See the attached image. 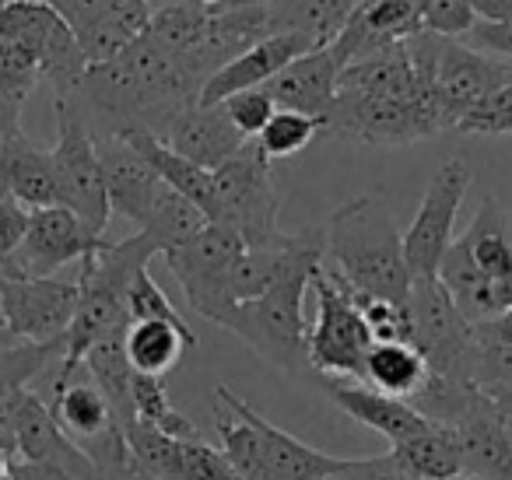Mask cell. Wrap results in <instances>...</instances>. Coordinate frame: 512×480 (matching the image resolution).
Here are the masks:
<instances>
[{
    "mask_svg": "<svg viewBox=\"0 0 512 480\" xmlns=\"http://www.w3.org/2000/svg\"><path fill=\"white\" fill-rule=\"evenodd\" d=\"M0 193L25 207V211H39V207L57 204V179H53V158L46 148H39L25 130H15L4 144L0 155Z\"/></svg>",
    "mask_w": 512,
    "mask_h": 480,
    "instance_id": "obj_24",
    "label": "cell"
},
{
    "mask_svg": "<svg viewBox=\"0 0 512 480\" xmlns=\"http://www.w3.org/2000/svg\"><path fill=\"white\" fill-rule=\"evenodd\" d=\"M463 134H512V85H502L460 120Z\"/></svg>",
    "mask_w": 512,
    "mask_h": 480,
    "instance_id": "obj_42",
    "label": "cell"
},
{
    "mask_svg": "<svg viewBox=\"0 0 512 480\" xmlns=\"http://www.w3.org/2000/svg\"><path fill=\"white\" fill-rule=\"evenodd\" d=\"M323 267L348 295L400 305L411 295L404 235L379 197H355L330 214L323 225Z\"/></svg>",
    "mask_w": 512,
    "mask_h": 480,
    "instance_id": "obj_2",
    "label": "cell"
},
{
    "mask_svg": "<svg viewBox=\"0 0 512 480\" xmlns=\"http://www.w3.org/2000/svg\"><path fill=\"white\" fill-rule=\"evenodd\" d=\"M81 368L92 375V382L99 386V393L106 396L109 410H113L116 424L127 431L130 424L137 421V414H134V400H130L134 368H130L127 351H123V333L120 337L99 340V344L81 358Z\"/></svg>",
    "mask_w": 512,
    "mask_h": 480,
    "instance_id": "obj_30",
    "label": "cell"
},
{
    "mask_svg": "<svg viewBox=\"0 0 512 480\" xmlns=\"http://www.w3.org/2000/svg\"><path fill=\"white\" fill-rule=\"evenodd\" d=\"M4 326L22 344H64L78 312V281L60 277H18L0 270Z\"/></svg>",
    "mask_w": 512,
    "mask_h": 480,
    "instance_id": "obj_13",
    "label": "cell"
},
{
    "mask_svg": "<svg viewBox=\"0 0 512 480\" xmlns=\"http://www.w3.org/2000/svg\"><path fill=\"white\" fill-rule=\"evenodd\" d=\"M25 228H29V211H25L18 200L0 193V260H8V256L22 246Z\"/></svg>",
    "mask_w": 512,
    "mask_h": 480,
    "instance_id": "obj_47",
    "label": "cell"
},
{
    "mask_svg": "<svg viewBox=\"0 0 512 480\" xmlns=\"http://www.w3.org/2000/svg\"><path fill=\"white\" fill-rule=\"evenodd\" d=\"M421 25L442 39H463L477 25L470 0H421Z\"/></svg>",
    "mask_w": 512,
    "mask_h": 480,
    "instance_id": "obj_40",
    "label": "cell"
},
{
    "mask_svg": "<svg viewBox=\"0 0 512 480\" xmlns=\"http://www.w3.org/2000/svg\"><path fill=\"white\" fill-rule=\"evenodd\" d=\"M439 109L421 88L414 95H351L337 92L323 116V137H348L362 144H411L439 134Z\"/></svg>",
    "mask_w": 512,
    "mask_h": 480,
    "instance_id": "obj_6",
    "label": "cell"
},
{
    "mask_svg": "<svg viewBox=\"0 0 512 480\" xmlns=\"http://www.w3.org/2000/svg\"><path fill=\"white\" fill-rule=\"evenodd\" d=\"M15 449L22 463L46 466V470H57L71 480H99L92 459L57 424L50 403L32 389L15 396Z\"/></svg>",
    "mask_w": 512,
    "mask_h": 480,
    "instance_id": "obj_16",
    "label": "cell"
},
{
    "mask_svg": "<svg viewBox=\"0 0 512 480\" xmlns=\"http://www.w3.org/2000/svg\"><path fill=\"white\" fill-rule=\"evenodd\" d=\"M4 337H11V333H8V326H4V309H0V340Z\"/></svg>",
    "mask_w": 512,
    "mask_h": 480,
    "instance_id": "obj_55",
    "label": "cell"
},
{
    "mask_svg": "<svg viewBox=\"0 0 512 480\" xmlns=\"http://www.w3.org/2000/svg\"><path fill=\"white\" fill-rule=\"evenodd\" d=\"M127 312H130V323H141V319H151V323H169V326H176L186 340L197 344V333H193L190 323L179 316V309L169 302V295L158 288V281L148 274V270H141V274L134 277V284H130Z\"/></svg>",
    "mask_w": 512,
    "mask_h": 480,
    "instance_id": "obj_36",
    "label": "cell"
},
{
    "mask_svg": "<svg viewBox=\"0 0 512 480\" xmlns=\"http://www.w3.org/2000/svg\"><path fill=\"white\" fill-rule=\"evenodd\" d=\"M95 151H99L102 179H106L109 211L123 214V218L141 228L148 221V214L155 211L158 200L169 193V186L158 179V172L123 137L95 141Z\"/></svg>",
    "mask_w": 512,
    "mask_h": 480,
    "instance_id": "obj_17",
    "label": "cell"
},
{
    "mask_svg": "<svg viewBox=\"0 0 512 480\" xmlns=\"http://www.w3.org/2000/svg\"><path fill=\"white\" fill-rule=\"evenodd\" d=\"M246 242L225 225H207L190 242L162 253L169 274L179 281L186 295V305L207 323H218L235 309L225 298V274L235 260L242 256Z\"/></svg>",
    "mask_w": 512,
    "mask_h": 480,
    "instance_id": "obj_12",
    "label": "cell"
},
{
    "mask_svg": "<svg viewBox=\"0 0 512 480\" xmlns=\"http://www.w3.org/2000/svg\"><path fill=\"white\" fill-rule=\"evenodd\" d=\"M327 480H411V477L386 452V456H372V459H344L341 470L330 473Z\"/></svg>",
    "mask_w": 512,
    "mask_h": 480,
    "instance_id": "obj_45",
    "label": "cell"
},
{
    "mask_svg": "<svg viewBox=\"0 0 512 480\" xmlns=\"http://www.w3.org/2000/svg\"><path fill=\"white\" fill-rule=\"evenodd\" d=\"M15 130H22V106L0 102V155H4V144H8V137L15 134Z\"/></svg>",
    "mask_w": 512,
    "mask_h": 480,
    "instance_id": "obj_50",
    "label": "cell"
},
{
    "mask_svg": "<svg viewBox=\"0 0 512 480\" xmlns=\"http://www.w3.org/2000/svg\"><path fill=\"white\" fill-rule=\"evenodd\" d=\"M428 365L411 344H372L369 358H365V379L362 386L379 389L386 396H414L428 382Z\"/></svg>",
    "mask_w": 512,
    "mask_h": 480,
    "instance_id": "obj_31",
    "label": "cell"
},
{
    "mask_svg": "<svg viewBox=\"0 0 512 480\" xmlns=\"http://www.w3.org/2000/svg\"><path fill=\"white\" fill-rule=\"evenodd\" d=\"M11 463H15V459H11L8 452H0V480L11 477Z\"/></svg>",
    "mask_w": 512,
    "mask_h": 480,
    "instance_id": "obj_54",
    "label": "cell"
},
{
    "mask_svg": "<svg viewBox=\"0 0 512 480\" xmlns=\"http://www.w3.org/2000/svg\"><path fill=\"white\" fill-rule=\"evenodd\" d=\"M390 459L411 480H449L463 473L460 438L446 424H428L421 435L393 445Z\"/></svg>",
    "mask_w": 512,
    "mask_h": 480,
    "instance_id": "obj_28",
    "label": "cell"
},
{
    "mask_svg": "<svg viewBox=\"0 0 512 480\" xmlns=\"http://www.w3.org/2000/svg\"><path fill=\"white\" fill-rule=\"evenodd\" d=\"M4 4H8V0H0V11H4Z\"/></svg>",
    "mask_w": 512,
    "mask_h": 480,
    "instance_id": "obj_57",
    "label": "cell"
},
{
    "mask_svg": "<svg viewBox=\"0 0 512 480\" xmlns=\"http://www.w3.org/2000/svg\"><path fill=\"white\" fill-rule=\"evenodd\" d=\"M453 431L460 438L463 473L467 477L512 480V428L498 417V410L491 407L484 389Z\"/></svg>",
    "mask_w": 512,
    "mask_h": 480,
    "instance_id": "obj_21",
    "label": "cell"
},
{
    "mask_svg": "<svg viewBox=\"0 0 512 480\" xmlns=\"http://www.w3.org/2000/svg\"><path fill=\"white\" fill-rule=\"evenodd\" d=\"M470 183H474V169L463 158H446L432 172L418 214L404 232V263L411 281L439 277V263L446 249L453 246L456 214H460Z\"/></svg>",
    "mask_w": 512,
    "mask_h": 480,
    "instance_id": "obj_10",
    "label": "cell"
},
{
    "mask_svg": "<svg viewBox=\"0 0 512 480\" xmlns=\"http://www.w3.org/2000/svg\"><path fill=\"white\" fill-rule=\"evenodd\" d=\"M158 246L144 232H134L123 242H106L99 253L81 260L78 277V312L71 319V330L64 337V358L53 375V389L67 386L81 372V358L99 340L120 337L130 326L127 291L141 270H148Z\"/></svg>",
    "mask_w": 512,
    "mask_h": 480,
    "instance_id": "obj_3",
    "label": "cell"
},
{
    "mask_svg": "<svg viewBox=\"0 0 512 480\" xmlns=\"http://www.w3.org/2000/svg\"><path fill=\"white\" fill-rule=\"evenodd\" d=\"M11 480H71V477H64V473H57V470H46V466H32V463L15 459V463H11Z\"/></svg>",
    "mask_w": 512,
    "mask_h": 480,
    "instance_id": "obj_51",
    "label": "cell"
},
{
    "mask_svg": "<svg viewBox=\"0 0 512 480\" xmlns=\"http://www.w3.org/2000/svg\"><path fill=\"white\" fill-rule=\"evenodd\" d=\"M249 421H253L256 445H260L253 480H327L330 473H337L344 466L341 456L313 449L302 438L288 435L285 428L260 417L253 407H249Z\"/></svg>",
    "mask_w": 512,
    "mask_h": 480,
    "instance_id": "obj_22",
    "label": "cell"
},
{
    "mask_svg": "<svg viewBox=\"0 0 512 480\" xmlns=\"http://www.w3.org/2000/svg\"><path fill=\"white\" fill-rule=\"evenodd\" d=\"M484 396L491 400V407L498 410L505 424L512 428V386H495V389H484Z\"/></svg>",
    "mask_w": 512,
    "mask_h": 480,
    "instance_id": "obj_52",
    "label": "cell"
},
{
    "mask_svg": "<svg viewBox=\"0 0 512 480\" xmlns=\"http://www.w3.org/2000/svg\"><path fill=\"white\" fill-rule=\"evenodd\" d=\"M214 176V218L211 225H225L246 242V249L278 242L281 193L271 176V158L256 141H246Z\"/></svg>",
    "mask_w": 512,
    "mask_h": 480,
    "instance_id": "obj_5",
    "label": "cell"
},
{
    "mask_svg": "<svg viewBox=\"0 0 512 480\" xmlns=\"http://www.w3.org/2000/svg\"><path fill=\"white\" fill-rule=\"evenodd\" d=\"M362 0H264L267 36H299L313 50L337 43Z\"/></svg>",
    "mask_w": 512,
    "mask_h": 480,
    "instance_id": "obj_25",
    "label": "cell"
},
{
    "mask_svg": "<svg viewBox=\"0 0 512 480\" xmlns=\"http://www.w3.org/2000/svg\"><path fill=\"white\" fill-rule=\"evenodd\" d=\"M449 480H477V477H467V473H460V477H449Z\"/></svg>",
    "mask_w": 512,
    "mask_h": 480,
    "instance_id": "obj_56",
    "label": "cell"
},
{
    "mask_svg": "<svg viewBox=\"0 0 512 480\" xmlns=\"http://www.w3.org/2000/svg\"><path fill=\"white\" fill-rule=\"evenodd\" d=\"M39 81H43V74H39L36 57L25 46L0 39V102L25 106Z\"/></svg>",
    "mask_w": 512,
    "mask_h": 480,
    "instance_id": "obj_38",
    "label": "cell"
},
{
    "mask_svg": "<svg viewBox=\"0 0 512 480\" xmlns=\"http://www.w3.org/2000/svg\"><path fill=\"white\" fill-rule=\"evenodd\" d=\"M207 4H218V0H148L151 15L165 8H207Z\"/></svg>",
    "mask_w": 512,
    "mask_h": 480,
    "instance_id": "obj_53",
    "label": "cell"
},
{
    "mask_svg": "<svg viewBox=\"0 0 512 480\" xmlns=\"http://www.w3.org/2000/svg\"><path fill=\"white\" fill-rule=\"evenodd\" d=\"M60 358H64V344H22L15 337L0 340V407L25 393L29 382L43 375L53 361L60 365Z\"/></svg>",
    "mask_w": 512,
    "mask_h": 480,
    "instance_id": "obj_33",
    "label": "cell"
},
{
    "mask_svg": "<svg viewBox=\"0 0 512 480\" xmlns=\"http://www.w3.org/2000/svg\"><path fill=\"white\" fill-rule=\"evenodd\" d=\"M351 302L362 312L365 326H369L376 344H411V316H407V305L386 302V298H365V295H351Z\"/></svg>",
    "mask_w": 512,
    "mask_h": 480,
    "instance_id": "obj_39",
    "label": "cell"
},
{
    "mask_svg": "<svg viewBox=\"0 0 512 480\" xmlns=\"http://www.w3.org/2000/svg\"><path fill=\"white\" fill-rule=\"evenodd\" d=\"M179 480H239V473L228 466L221 449L207 445L204 438H186L183 459H179Z\"/></svg>",
    "mask_w": 512,
    "mask_h": 480,
    "instance_id": "obj_43",
    "label": "cell"
},
{
    "mask_svg": "<svg viewBox=\"0 0 512 480\" xmlns=\"http://www.w3.org/2000/svg\"><path fill=\"white\" fill-rule=\"evenodd\" d=\"M502 85H512L509 60L470 50L460 39H442L435 46L432 102L439 109L442 130L460 127V120Z\"/></svg>",
    "mask_w": 512,
    "mask_h": 480,
    "instance_id": "obj_14",
    "label": "cell"
},
{
    "mask_svg": "<svg viewBox=\"0 0 512 480\" xmlns=\"http://www.w3.org/2000/svg\"><path fill=\"white\" fill-rule=\"evenodd\" d=\"M309 284H313V274L288 277L264 298L235 305L221 319V326L239 340H246L260 358H267L292 379H316L309 368V326L302 316Z\"/></svg>",
    "mask_w": 512,
    "mask_h": 480,
    "instance_id": "obj_4",
    "label": "cell"
},
{
    "mask_svg": "<svg viewBox=\"0 0 512 480\" xmlns=\"http://www.w3.org/2000/svg\"><path fill=\"white\" fill-rule=\"evenodd\" d=\"M407 316H411V344L425 358L428 372L449 382H467L470 358H474V326L463 319L449 291L439 277L411 281L407 295Z\"/></svg>",
    "mask_w": 512,
    "mask_h": 480,
    "instance_id": "obj_9",
    "label": "cell"
},
{
    "mask_svg": "<svg viewBox=\"0 0 512 480\" xmlns=\"http://www.w3.org/2000/svg\"><path fill=\"white\" fill-rule=\"evenodd\" d=\"M316 295V323L309 330V368L316 379H365V358L372 351V333L365 326L362 312L355 309L351 295L320 267L313 274Z\"/></svg>",
    "mask_w": 512,
    "mask_h": 480,
    "instance_id": "obj_7",
    "label": "cell"
},
{
    "mask_svg": "<svg viewBox=\"0 0 512 480\" xmlns=\"http://www.w3.org/2000/svg\"><path fill=\"white\" fill-rule=\"evenodd\" d=\"M320 389L344 410L348 417H355L358 424L379 431L390 445H400L407 438L421 435L432 421L418 414L407 400L400 396H386L379 389H369L362 382H344V379H316Z\"/></svg>",
    "mask_w": 512,
    "mask_h": 480,
    "instance_id": "obj_23",
    "label": "cell"
},
{
    "mask_svg": "<svg viewBox=\"0 0 512 480\" xmlns=\"http://www.w3.org/2000/svg\"><path fill=\"white\" fill-rule=\"evenodd\" d=\"M102 246H106V239L95 235L67 207H39V211H29V228H25L22 246L8 260H0V270L18 277H53L60 267L88 260Z\"/></svg>",
    "mask_w": 512,
    "mask_h": 480,
    "instance_id": "obj_15",
    "label": "cell"
},
{
    "mask_svg": "<svg viewBox=\"0 0 512 480\" xmlns=\"http://www.w3.org/2000/svg\"><path fill=\"white\" fill-rule=\"evenodd\" d=\"M57 109V144H53V179H57V204L78 214L95 235L106 232L109 225V193L102 179L99 151L95 137L81 123L78 109L67 99H53Z\"/></svg>",
    "mask_w": 512,
    "mask_h": 480,
    "instance_id": "obj_8",
    "label": "cell"
},
{
    "mask_svg": "<svg viewBox=\"0 0 512 480\" xmlns=\"http://www.w3.org/2000/svg\"><path fill=\"white\" fill-rule=\"evenodd\" d=\"M456 246L467 253V260L481 270L488 281L512 284V235L509 218H505L502 204L495 197H484L477 207L474 221L467 232L456 239Z\"/></svg>",
    "mask_w": 512,
    "mask_h": 480,
    "instance_id": "obj_26",
    "label": "cell"
},
{
    "mask_svg": "<svg viewBox=\"0 0 512 480\" xmlns=\"http://www.w3.org/2000/svg\"><path fill=\"white\" fill-rule=\"evenodd\" d=\"M162 144L183 155L186 162L214 172L246 144V137L235 130V123L225 116L221 106H190L169 123L162 134Z\"/></svg>",
    "mask_w": 512,
    "mask_h": 480,
    "instance_id": "obj_19",
    "label": "cell"
},
{
    "mask_svg": "<svg viewBox=\"0 0 512 480\" xmlns=\"http://www.w3.org/2000/svg\"><path fill=\"white\" fill-rule=\"evenodd\" d=\"M474 337L481 340V344H509L512 347V312L491 319V323L474 326Z\"/></svg>",
    "mask_w": 512,
    "mask_h": 480,
    "instance_id": "obj_48",
    "label": "cell"
},
{
    "mask_svg": "<svg viewBox=\"0 0 512 480\" xmlns=\"http://www.w3.org/2000/svg\"><path fill=\"white\" fill-rule=\"evenodd\" d=\"M78 109L95 141L127 134H151L162 141L169 123L200 102V85L169 50L148 32L120 57L92 64L71 95H57Z\"/></svg>",
    "mask_w": 512,
    "mask_h": 480,
    "instance_id": "obj_1",
    "label": "cell"
},
{
    "mask_svg": "<svg viewBox=\"0 0 512 480\" xmlns=\"http://www.w3.org/2000/svg\"><path fill=\"white\" fill-rule=\"evenodd\" d=\"M221 109H225V116L235 123V130H239L246 141H256V137H260V130L267 127V120L278 113V106H274V99L264 92V88L232 95V99L221 102Z\"/></svg>",
    "mask_w": 512,
    "mask_h": 480,
    "instance_id": "obj_41",
    "label": "cell"
},
{
    "mask_svg": "<svg viewBox=\"0 0 512 480\" xmlns=\"http://www.w3.org/2000/svg\"><path fill=\"white\" fill-rule=\"evenodd\" d=\"M123 141H127L130 148H134L137 155H141L144 162L158 172V179H162L169 190H176L179 197H186L193 207H200L207 221L214 218V176L211 172L200 169V165H193V162H186L183 155H176L172 148H165V144L151 134H127Z\"/></svg>",
    "mask_w": 512,
    "mask_h": 480,
    "instance_id": "obj_27",
    "label": "cell"
},
{
    "mask_svg": "<svg viewBox=\"0 0 512 480\" xmlns=\"http://www.w3.org/2000/svg\"><path fill=\"white\" fill-rule=\"evenodd\" d=\"M467 379H470V386H477V389L512 386V347L509 344H481V340H477Z\"/></svg>",
    "mask_w": 512,
    "mask_h": 480,
    "instance_id": "obj_44",
    "label": "cell"
},
{
    "mask_svg": "<svg viewBox=\"0 0 512 480\" xmlns=\"http://www.w3.org/2000/svg\"><path fill=\"white\" fill-rule=\"evenodd\" d=\"M467 46L477 53H488V57L509 60L512 64V25H498V22H477L467 32Z\"/></svg>",
    "mask_w": 512,
    "mask_h": 480,
    "instance_id": "obj_46",
    "label": "cell"
},
{
    "mask_svg": "<svg viewBox=\"0 0 512 480\" xmlns=\"http://www.w3.org/2000/svg\"><path fill=\"white\" fill-rule=\"evenodd\" d=\"M190 347H197V344L186 340L176 326L151 323V319L130 323L127 333H123V351H127L130 368H134L137 375H155V379L172 372L176 361L183 358V351H190Z\"/></svg>",
    "mask_w": 512,
    "mask_h": 480,
    "instance_id": "obj_32",
    "label": "cell"
},
{
    "mask_svg": "<svg viewBox=\"0 0 512 480\" xmlns=\"http://www.w3.org/2000/svg\"><path fill=\"white\" fill-rule=\"evenodd\" d=\"M0 452H8L11 459H18V449H15V400L0 407Z\"/></svg>",
    "mask_w": 512,
    "mask_h": 480,
    "instance_id": "obj_49",
    "label": "cell"
},
{
    "mask_svg": "<svg viewBox=\"0 0 512 480\" xmlns=\"http://www.w3.org/2000/svg\"><path fill=\"white\" fill-rule=\"evenodd\" d=\"M0 39L25 46L36 57L43 81H50L57 95H71L88 71V60L74 32L43 0H8L0 11Z\"/></svg>",
    "mask_w": 512,
    "mask_h": 480,
    "instance_id": "obj_11",
    "label": "cell"
},
{
    "mask_svg": "<svg viewBox=\"0 0 512 480\" xmlns=\"http://www.w3.org/2000/svg\"><path fill=\"white\" fill-rule=\"evenodd\" d=\"M130 400H134L137 421L151 424V428L165 431V435H172V438H200L197 424L172 407L162 379H155V375H137L134 372V382H130Z\"/></svg>",
    "mask_w": 512,
    "mask_h": 480,
    "instance_id": "obj_35",
    "label": "cell"
},
{
    "mask_svg": "<svg viewBox=\"0 0 512 480\" xmlns=\"http://www.w3.org/2000/svg\"><path fill=\"white\" fill-rule=\"evenodd\" d=\"M46 403H50L60 428L78 445L106 435L109 428H120L113 410H109L106 396L99 393V386H95V382H81L78 375H74L67 386L53 389V400H46Z\"/></svg>",
    "mask_w": 512,
    "mask_h": 480,
    "instance_id": "obj_29",
    "label": "cell"
},
{
    "mask_svg": "<svg viewBox=\"0 0 512 480\" xmlns=\"http://www.w3.org/2000/svg\"><path fill=\"white\" fill-rule=\"evenodd\" d=\"M207 225H211V221L204 218L200 207H193L186 197H179L176 190H169L162 200H158L155 211L148 214V221H144L137 232L148 235V239L158 246V256H162V253H169V249L190 242L193 235L204 232Z\"/></svg>",
    "mask_w": 512,
    "mask_h": 480,
    "instance_id": "obj_34",
    "label": "cell"
},
{
    "mask_svg": "<svg viewBox=\"0 0 512 480\" xmlns=\"http://www.w3.org/2000/svg\"><path fill=\"white\" fill-rule=\"evenodd\" d=\"M313 46L299 36H267L264 43L249 46L242 57H235L232 64H225L200 92V106H221L225 99L239 92H253L264 88L271 78H278L292 60H299L302 53H309Z\"/></svg>",
    "mask_w": 512,
    "mask_h": 480,
    "instance_id": "obj_20",
    "label": "cell"
},
{
    "mask_svg": "<svg viewBox=\"0 0 512 480\" xmlns=\"http://www.w3.org/2000/svg\"><path fill=\"white\" fill-rule=\"evenodd\" d=\"M313 137H320V127H316V120L278 109V113L267 120V127L260 130L256 144H260V151H264V155L274 162V158L299 155L302 148H309V141H313Z\"/></svg>",
    "mask_w": 512,
    "mask_h": 480,
    "instance_id": "obj_37",
    "label": "cell"
},
{
    "mask_svg": "<svg viewBox=\"0 0 512 480\" xmlns=\"http://www.w3.org/2000/svg\"><path fill=\"white\" fill-rule=\"evenodd\" d=\"M341 60L330 46L323 50H309L299 60L285 67L278 78H271L264 85V92L274 99V106L285 113H299L316 120V127L323 123V116L330 113L337 95V78H341Z\"/></svg>",
    "mask_w": 512,
    "mask_h": 480,
    "instance_id": "obj_18",
    "label": "cell"
}]
</instances>
